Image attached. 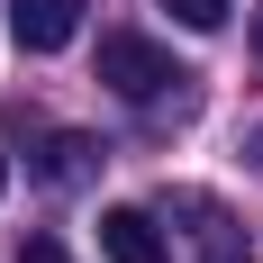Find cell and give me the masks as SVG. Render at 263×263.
Masks as SVG:
<instances>
[{"label":"cell","mask_w":263,"mask_h":263,"mask_svg":"<svg viewBox=\"0 0 263 263\" xmlns=\"http://www.w3.org/2000/svg\"><path fill=\"white\" fill-rule=\"evenodd\" d=\"M100 254L109 263H163V227L145 209H109L100 218Z\"/></svg>","instance_id":"3957f363"},{"label":"cell","mask_w":263,"mask_h":263,"mask_svg":"<svg viewBox=\"0 0 263 263\" xmlns=\"http://www.w3.org/2000/svg\"><path fill=\"white\" fill-rule=\"evenodd\" d=\"M163 9H173L182 27H227V9H236V0H163Z\"/></svg>","instance_id":"8992f818"},{"label":"cell","mask_w":263,"mask_h":263,"mask_svg":"<svg viewBox=\"0 0 263 263\" xmlns=\"http://www.w3.org/2000/svg\"><path fill=\"white\" fill-rule=\"evenodd\" d=\"M0 191H9V155H0Z\"/></svg>","instance_id":"9c48e42d"},{"label":"cell","mask_w":263,"mask_h":263,"mask_svg":"<svg viewBox=\"0 0 263 263\" xmlns=\"http://www.w3.org/2000/svg\"><path fill=\"white\" fill-rule=\"evenodd\" d=\"M73 27H82V0H9V36H18L27 54L73 46Z\"/></svg>","instance_id":"7a4b0ae2"},{"label":"cell","mask_w":263,"mask_h":263,"mask_svg":"<svg viewBox=\"0 0 263 263\" xmlns=\"http://www.w3.org/2000/svg\"><path fill=\"white\" fill-rule=\"evenodd\" d=\"M173 209L191 218V236H200V263H254V254H245V236H236V218L218 209V200H173Z\"/></svg>","instance_id":"277c9868"},{"label":"cell","mask_w":263,"mask_h":263,"mask_svg":"<svg viewBox=\"0 0 263 263\" xmlns=\"http://www.w3.org/2000/svg\"><path fill=\"white\" fill-rule=\"evenodd\" d=\"M91 155H100L91 136H54V145H46V163H36V173H46V182L64 191V182H82V173H91Z\"/></svg>","instance_id":"5b68a950"},{"label":"cell","mask_w":263,"mask_h":263,"mask_svg":"<svg viewBox=\"0 0 263 263\" xmlns=\"http://www.w3.org/2000/svg\"><path fill=\"white\" fill-rule=\"evenodd\" d=\"M18 263H64V245H54V236H27V245H18Z\"/></svg>","instance_id":"52a82bcc"},{"label":"cell","mask_w":263,"mask_h":263,"mask_svg":"<svg viewBox=\"0 0 263 263\" xmlns=\"http://www.w3.org/2000/svg\"><path fill=\"white\" fill-rule=\"evenodd\" d=\"M254 54H263V0H254Z\"/></svg>","instance_id":"ba28073f"},{"label":"cell","mask_w":263,"mask_h":263,"mask_svg":"<svg viewBox=\"0 0 263 263\" xmlns=\"http://www.w3.org/2000/svg\"><path fill=\"white\" fill-rule=\"evenodd\" d=\"M100 82L118 91V100H163V91H182V64L155 46V36H136V27H109L100 36Z\"/></svg>","instance_id":"6da1fadb"}]
</instances>
